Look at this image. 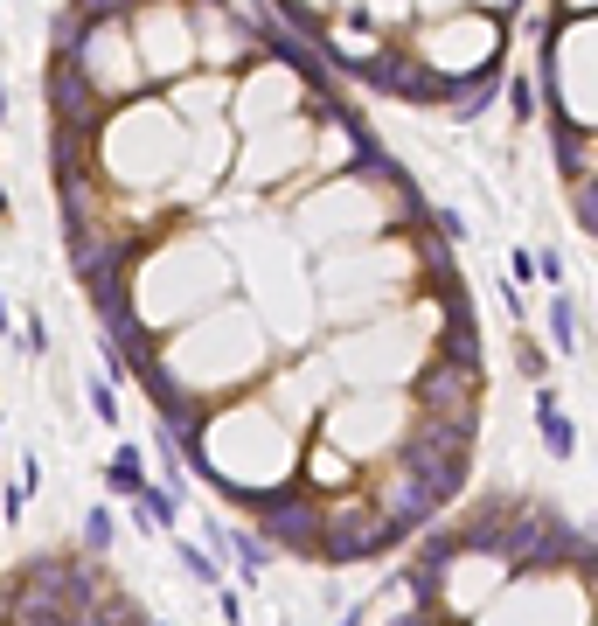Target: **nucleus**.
I'll list each match as a JSON object with an SVG mask.
<instances>
[{
	"label": "nucleus",
	"mask_w": 598,
	"mask_h": 626,
	"mask_svg": "<svg viewBox=\"0 0 598 626\" xmlns=\"http://www.w3.org/2000/svg\"><path fill=\"white\" fill-rule=\"evenodd\" d=\"M362 77H369L376 91H397V98H439V77H432L411 49H376V56L362 63Z\"/></svg>",
	"instance_id": "1"
},
{
	"label": "nucleus",
	"mask_w": 598,
	"mask_h": 626,
	"mask_svg": "<svg viewBox=\"0 0 598 626\" xmlns=\"http://www.w3.org/2000/svg\"><path fill=\"white\" fill-rule=\"evenodd\" d=\"M258 42H265V49H279V63H293L299 77H306V84L320 91V105H327V63H320V56H313V49H306L299 35H286V28H272V35H258Z\"/></svg>",
	"instance_id": "2"
},
{
	"label": "nucleus",
	"mask_w": 598,
	"mask_h": 626,
	"mask_svg": "<svg viewBox=\"0 0 598 626\" xmlns=\"http://www.w3.org/2000/svg\"><path fill=\"white\" fill-rule=\"evenodd\" d=\"M494 84H501V70H494V63H487V70H473L466 84H452V112H459V119H480V112H487V98H494Z\"/></svg>",
	"instance_id": "3"
},
{
	"label": "nucleus",
	"mask_w": 598,
	"mask_h": 626,
	"mask_svg": "<svg viewBox=\"0 0 598 626\" xmlns=\"http://www.w3.org/2000/svg\"><path fill=\"white\" fill-rule=\"evenodd\" d=\"M126 7H140V0H70L63 14H70V21H77V28L91 35V28H105V21H119Z\"/></svg>",
	"instance_id": "4"
},
{
	"label": "nucleus",
	"mask_w": 598,
	"mask_h": 626,
	"mask_svg": "<svg viewBox=\"0 0 598 626\" xmlns=\"http://www.w3.org/2000/svg\"><path fill=\"white\" fill-rule=\"evenodd\" d=\"M550 327H557V348H564V355L585 341V334H578V307H571V300H550Z\"/></svg>",
	"instance_id": "5"
},
{
	"label": "nucleus",
	"mask_w": 598,
	"mask_h": 626,
	"mask_svg": "<svg viewBox=\"0 0 598 626\" xmlns=\"http://www.w3.org/2000/svg\"><path fill=\"white\" fill-rule=\"evenodd\" d=\"M112 487H119V494H140V487H147V480H140V453H133V446L112 460Z\"/></svg>",
	"instance_id": "6"
},
{
	"label": "nucleus",
	"mask_w": 598,
	"mask_h": 626,
	"mask_svg": "<svg viewBox=\"0 0 598 626\" xmlns=\"http://www.w3.org/2000/svg\"><path fill=\"white\" fill-rule=\"evenodd\" d=\"M91 411H98L105 425H119V397H112V383H98V390H91Z\"/></svg>",
	"instance_id": "7"
},
{
	"label": "nucleus",
	"mask_w": 598,
	"mask_h": 626,
	"mask_svg": "<svg viewBox=\"0 0 598 626\" xmlns=\"http://www.w3.org/2000/svg\"><path fill=\"white\" fill-rule=\"evenodd\" d=\"M508 105H515V119H529V112H536V98H529V84H522V77L508 84Z\"/></svg>",
	"instance_id": "8"
},
{
	"label": "nucleus",
	"mask_w": 598,
	"mask_h": 626,
	"mask_svg": "<svg viewBox=\"0 0 598 626\" xmlns=\"http://www.w3.org/2000/svg\"><path fill=\"white\" fill-rule=\"evenodd\" d=\"M84 536H91V543H98V550H105V543H112V515H105V508H98V515H91V522H84Z\"/></svg>",
	"instance_id": "9"
},
{
	"label": "nucleus",
	"mask_w": 598,
	"mask_h": 626,
	"mask_svg": "<svg viewBox=\"0 0 598 626\" xmlns=\"http://www.w3.org/2000/svg\"><path fill=\"white\" fill-rule=\"evenodd\" d=\"M0 126H7V84H0Z\"/></svg>",
	"instance_id": "10"
}]
</instances>
